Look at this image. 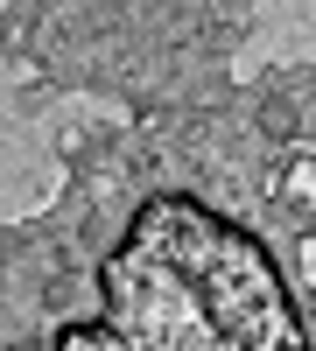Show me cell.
Returning a JSON list of instances; mask_svg holds the SVG:
<instances>
[{"label":"cell","instance_id":"1","mask_svg":"<svg viewBox=\"0 0 316 351\" xmlns=\"http://www.w3.org/2000/svg\"><path fill=\"white\" fill-rule=\"evenodd\" d=\"M302 267H309V281H316V239H309V253H302Z\"/></svg>","mask_w":316,"mask_h":351}]
</instances>
